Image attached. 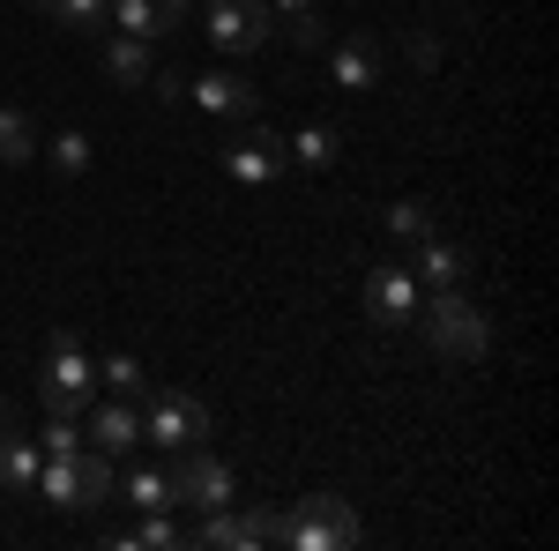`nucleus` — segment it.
I'll list each match as a JSON object with an SVG mask.
<instances>
[{
    "label": "nucleus",
    "instance_id": "nucleus-20",
    "mask_svg": "<svg viewBox=\"0 0 559 551\" xmlns=\"http://www.w3.org/2000/svg\"><path fill=\"white\" fill-rule=\"evenodd\" d=\"M381 224L395 231V239H411V247H418V239H432V209H426V202H388Z\"/></svg>",
    "mask_w": 559,
    "mask_h": 551
},
{
    "label": "nucleus",
    "instance_id": "nucleus-3",
    "mask_svg": "<svg viewBox=\"0 0 559 551\" xmlns=\"http://www.w3.org/2000/svg\"><path fill=\"white\" fill-rule=\"evenodd\" d=\"M38 403L52 410V418H75V410H90L97 403V366H90V350L68 328L45 343V366H38Z\"/></svg>",
    "mask_w": 559,
    "mask_h": 551
},
{
    "label": "nucleus",
    "instance_id": "nucleus-11",
    "mask_svg": "<svg viewBox=\"0 0 559 551\" xmlns=\"http://www.w3.org/2000/svg\"><path fill=\"white\" fill-rule=\"evenodd\" d=\"M45 447L15 424V410H0V492H38Z\"/></svg>",
    "mask_w": 559,
    "mask_h": 551
},
{
    "label": "nucleus",
    "instance_id": "nucleus-6",
    "mask_svg": "<svg viewBox=\"0 0 559 551\" xmlns=\"http://www.w3.org/2000/svg\"><path fill=\"white\" fill-rule=\"evenodd\" d=\"M134 418H142V440H157V447H194V440H210V410H202L194 395H150Z\"/></svg>",
    "mask_w": 559,
    "mask_h": 551
},
{
    "label": "nucleus",
    "instance_id": "nucleus-24",
    "mask_svg": "<svg viewBox=\"0 0 559 551\" xmlns=\"http://www.w3.org/2000/svg\"><path fill=\"white\" fill-rule=\"evenodd\" d=\"M52 165L68 171V179H83V171H90V134H75V128L52 134Z\"/></svg>",
    "mask_w": 559,
    "mask_h": 551
},
{
    "label": "nucleus",
    "instance_id": "nucleus-13",
    "mask_svg": "<svg viewBox=\"0 0 559 551\" xmlns=\"http://www.w3.org/2000/svg\"><path fill=\"white\" fill-rule=\"evenodd\" d=\"M321 52H329V75H336L344 89H373L381 83V52H373L366 38H336V45H321Z\"/></svg>",
    "mask_w": 559,
    "mask_h": 551
},
{
    "label": "nucleus",
    "instance_id": "nucleus-21",
    "mask_svg": "<svg viewBox=\"0 0 559 551\" xmlns=\"http://www.w3.org/2000/svg\"><path fill=\"white\" fill-rule=\"evenodd\" d=\"M105 15H112L128 38H165V23H157V8H150V0H112Z\"/></svg>",
    "mask_w": 559,
    "mask_h": 551
},
{
    "label": "nucleus",
    "instance_id": "nucleus-28",
    "mask_svg": "<svg viewBox=\"0 0 559 551\" xmlns=\"http://www.w3.org/2000/svg\"><path fill=\"white\" fill-rule=\"evenodd\" d=\"M411 60H418V68H440V38H432V31H411Z\"/></svg>",
    "mask_w": 559,
    "mask_h": 551
},
{
    "label": "nucleus",
    "instance_id": "nucleus-29",
    "mask_svg": "<svg viewBox=\"0 0 559 551\" xmlns=\"http://www.w3.org/2000/svg\"><path fill=\"white\" fill-rule=\"evenodd\" d=\"M150 8H157V23H165V31H179V15H187V0H150Z\"/></svg>",
    "mask_w": 559,
    "mask_h": 551
},
{
    "label": "nucleus",
    "instance_id": "nucleus-15",
    "mask_svg": "<svg viewBox=\"0 0 559 551\" xmlns=\"http://www.w3.org/2000/svg\"><path fill=\"white\" fill-rule=\"evenodd\" d=\"M276 165H284V149H276L269 134H247V142L224 157V171H231L239 187H269V179H276Z\"/></svg>",
    "mask_w": 559,
    "mask_h": 551
},
{
    "label": "nucleus",
    "instance_id": "nucleus-10",
    "mask_svg": "<svg viewBox=\"0 0 559 551\" xmlns=\"http://www.w3.org/2000/svg\"><path fill=\"white\" fill-rule=\"evenodd\" d=\"M173 484H179V500L187 507H231V469L216 463V455H202V447H187L179 455V469H173Z\"/></svg>",
    "mask_w": 559,
    "mask_h": 551
},
{
    "label": "nucleus",
    "instance_id": "nucleus-25",
    "mask_svg": "<svg viewBox=\"0 0 559 551\" xmlns=\"http://www.w3.org/2000/svg\"><path fill=\"white\" fill-rule=\"evenodd\" d=\"M112 544H150V551H173V544H187V537H179V529L165 522V514H150L142 529H128V537H112Z\"/></svg>",
    "mask_w": 559,
    "mask_h": 551
},
{
    "label": "nucleus",
    "instance_id": "nucleus-26",
    "mask_svg": "<svg viewBox=\"0 0 559 551\" xmlns=\"http://www.w3.org/2000/svg\"><path fill=\"white\" fill-rule=\"evenodd\" d=\"M105 8H112V0H52V15H60L68 31H97V23H105Z\"/></svg>",
    "mask_w": 559,
    "mask_h": 551
},
{
    "label": "nucleus",
    "instance_id": "nucleus-19",
    "mask_svg": "<svg viewBox=\"0 0 559 551\" xmlns=\"http://www.w3.org/2000/svg\"><path fill=\"white\" fill-rule=\"evenodd\" d=\"M97 373H105V387H112V395H120V403H142V395H150V373H142V366H134L128 350H112V358H105V366H97Z\"/></svg>",
    "mask_w": 559,
    "mask_h": 551
},
{
    "label": "nucleus",
    "instance_id": "nucleus-30",
    "mask_svg": "<svg viewBox=\"0 0 559 551\" xmlns=\"http://www.w3.org/2000/svg\"><path fill=\"white\" fill-rule=\"evenodd\" d=\"M269 8H276V15H292V8H313V0H269Z\"/></svg>",
    "mask_w": 559,
    "mask_h": 551
},
{
    "label": "nucleus",
    "instance_id": "nucleus-8",
    "mask_svg": "<svg viewBox=\"0 0 559 551\" xmlns=\"http://www.w3.org/2000/svg\"><path fill=\"white\" fill-rule=\"evenodd\" d=\"M358 306H366V321L403 328V321L418 313V276H411V268H395V261H381V268L358 284Z\"/></svg>",
    "mask_w": 559,
    "mask_h": 551
},
{
    "label": "nucleus",
    "instance_id": "nucleus-31",
    "mask_svg": "<svg viewBox=\"0 0 559 551\" xmlns=\"http://www.w3.org/2000/svg\"><path fill=\"white\" fill-rule=\"evenodd\" d=\"M31 8H45V0H31Z\"/></svg>",
    "mask_w": 559,
    "mask_h": 551
},
{
    "label": "nucleus",
    "instance_id": "nucleus-2",
    "mask_svg": "<svg viewBox=\"0 0 559 551\" xmlns=\"http://www.w3.org/2000/svg\"><path fill=\"white\" fill-rule=\"evenodd\" d=\"M112 455L105 447H75V455H45V469H38V492L52 500V507H105L112 500Z\"/></svg>",
    "mask_w": 559,
    "mask_h": 551
},
{
    "label": "nucleus",
    "instance_id": "nucleus-17",
    "mask_svg": "<svg viewBox=\"0 0 559 551\" xmlns=\"http://www.w3.org/2000/svg\"><path fill=\"white\" fill-rule=\"evenodd\" d=\"M31 157H38V128L15 105H0V165H31Z\"/></svg>",
    "mask_w": 559,
    "mask_h": 551
},
{
    "label": "nucleus",
    "instance_id": "nucleus-1",
    "mask_svg": "<svg viewBox=\"0 0 559 551\" xmlns=\"http://www.w3.org/2000/svg\"><path fill=\"white\" fill-rule=\"evenodd\" d=\"M411 321H418L426 343L440 350V358H455V366H477V358L492 350V321H485V306L463 298V291H432Z\"/></svg>",
    "mask_w": 559,
    "mask_h": 551
},
{
    "label": "nucleus",
    "instance_id": "nucleus-16",
    "mask_svg": "<svg viewBox=\"0 0 559 551\" xmlns=\"http://www.w3.org/2000/svg\"><path fill=\"white\" fill-rule=\"evenodd\" d=\"M105 68H112V83H150V68H157L150 60V38H128L120 31V38L105 45Z\"/></svg>",
    "mask_w": 559,
    "mask_h": 551
},
{
    "label": "nucleus",
    "instance_id": "nucleus-22",
    "mask_svg": "<svg viewBox=\"0 0 559 551\" xmlns=\"http://www.w3.org/2000/svg\"><path fill=\"white\" fill-rule=\"evenodd\" d=\"M336 149H344V142H336L329 128H306L299 142H292V157H299L306 171H329V165H336Z\"/></svg>",
    "mask_w": 559,
    "mask_h": 551
},
{
    "label": "nucleus",
    "instance_id": "nucleus-4",
    "mask_svg": "<svg viewBox=\"0 0 559 551\" xmlns=\"http://www.w3.org/2000/svg\"><path fill=\"white\" fill-rule=\"evenodd\" d=\"M284 544L292 551H350L358 544V514H350L336 492H313V500H299V514L284 522Z\"/></svg>",
    "mask_w": 559,
    "mask_h": 551
},
{
    "label": "nucleus",
    "instance_id": "nucleus-12",
    "mask_svg": "<svg viewBox=\"0 0 559 551\" xmlns=\"http://www.w3.org/2000/svg\"><path fill=\"white\" fill-rule=\"evenodd\" d=\"M463 276H471V254H463V247L418 239V284H426V291H463Z\"/></svg>",
    "mask_w": 559,
    "mask_h": 551
},
{
    "label": "nucleus",
    "instance_id": "nucleus-9",
    "mask_svg": "<svg viewBox=\"0 0 559 551\" xmlns=\"http://www.w3.org/2000/svg\"><path fill=\"white\" fill-rule=\"evenodd\" d=\"M187 97L216 112V120H254L261 112V89L247 75H231V68H210V75H187Z\"/></svg>",
    "mask_w": 559,
    "mask_h": 551
},
{
    "label": "nucleus",
    "instance_id": "nucleus-23",
    "mask_svg": "<svg viewBox=\"0 0 559 551\" xmlns=\"http://www.w3.org/2000/svg\"><path fill=\"white\" fill-rule=\"evenodd\" d=\"M284 31H292V45H306V52H321V45H329L321 8H292V15H284Z\"/></svg>",
    "mask_w": 559,
    "mask_h": 551
},
{
    "label": "nucleus",
    "instance_id": "nucleus-5",
    "mask_svg": "<svg viewBox=\"0 0 559 551\" xmlns=\"http://www.w3.org/2000/svg\"><path fill=\"white\" fill-rule=\"evenodd\" d=\"M202 15H210L216 52H261L276 38V8L269 0H202Z\"/></svg>",
    "mask_w": 559,
    "mask_h": 551
},
{
    "label": "nucleus",
    "instance_id": "nucleus-18",
    "mask_svg": "<svg viewBox=\"0 0 559 551\" xmlns=\"http://www.w3.org/2000/svg\"><path fill=\"white\" fill-rule=\"evenodd\" d=\"M128 500L142 514H165V507H179V484L165 477V469H134V477H128Z\"/></svg>",
    "mask_w": 559,
    "mask_h": 551
},
{
    "label": "nucleus",
    "instance_id": "nucleus-27",
    "mask_svg": "<svg viewBox=\"0 0 559 551\" xmlns=\"http://www.w3.org/2000/svg\"><path fill=\"white\" fill-rule=\"evenodd\" d=\"M38 440H45V455H75V447H83V432H75V418H52V424L38 432Z\"/></svg>",
    "mask_w": 559,
    "mask_h": 551
},
{
    "label": "nucleus",
    "instance_id": "nucleus-14",
    "mask_svg": "<svg viewBox=\"0 0 559 551\" xmlns=\"http://www.w3.org/2000/svg\"><path fill=\"white\" fill-rule=\"evenodd\" d=\"M83 440H97L105 455H128L134 440H142V418H134L128 403H90V432Z\"/></svg>",
    "mask_w": 559,
    "mask_h": 551
},
{
    "label": "nucleus",
    "instance_id": "nucleus-7",
    "mask_svg": "<svg viewBox=\"0 0 559 551\" xmlns=\"http://www.w3.org/2000/svg\"><path fill=\"white\" fill-rule=\"evenodd\" d=\"M187 544H210V551H261V544H284V514H231V507H210V522H202Z\"/></svg>",
    "mask_w": 559,
    "mask_h": 551
}]
</instances>
